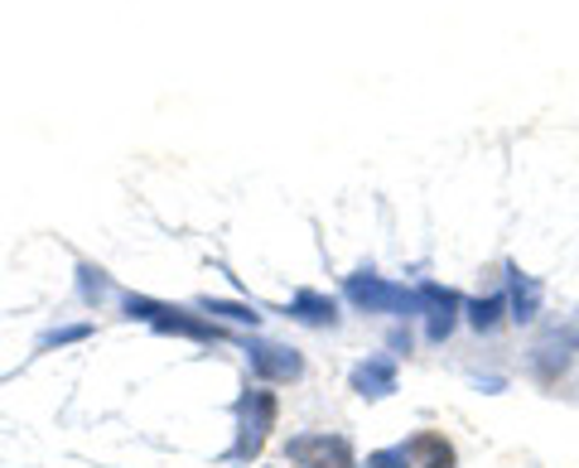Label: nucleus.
<instances>
[{
  "instance_id": "f257e3e1",
  "label": "nucleus",
  "mask_w": 579,
  "mask_h": 468,
  "mask_svg": "<svg viewBox=\"0 0 579 468\" xmlns=\"http://www.w3.org/2000/svg\"><path fill=\"white\" fill-rule=\"evenodd\" d=\"M343 295H348V305H357L363 314H392V319H406V314H420V295H416V291H406V285L382 281V275H372V271H357V275H348Z\"/></svg>"
},
{
  "instance_id": "f03ea898",
  "label": "nucleus",
  "mask_w": 579,
  "mask_h": 468,
  "mask_svg": "<svg viewBox=\"0 0 579 468\" xmlns=\"http://www.w3.org/2000/svg\"><path fill=\"white\" fill-rule=\"evenodd\" d=\"M275 430V391L266 387H252L237 401V445H232V459L252 464L261 449H266V439Z\"/></svg>"
},
{
  "instance_id": "7ed1b4c3",
  "label": "nucleus",
  "mask_w": 579,
  "mask_h": 468,
  "mask_svg": "<svg viewBox=\"0 0 579 468\" xmlns=\"http://www.w3.org/2000/svg\"><path fill=\"white\" fill-rule=\"evenodd\" d=\"M126 314L131 319H145L150 328H160V334H179V338H193V343H217V324L199 319V314L189 309H174V305H160V299H145V295H131L126 299Z\"/></svg>"
},
{
  "instance_id": "20e7f679",
  "label": "nucleus",
  "mask_w": 579,
  "mask_h": 468,
  "mask_svg": "<svg viewBox=\"0 0 579 468\" xmlns=\"http://www.w3.org/2000/svg\"><path fill=\"white\" fill-rule=\"evenodd\" d=\"M285 459L295 468H357L353 445L343 435H290L285 439Z\"/></svg>"
},
{
  "instance_id": "39448f33",
  "label": "nucleus",
  "mask_w": 579,
  "mask_h": 468,
  "mask_svg": "<svg viewBox=\"0 0 579 468\" xmlns=\"http://www.w3.org/2000/svg\"><path fill=\"white\" fill-rule=\"evenodd\" d=\"M416 295H420V314H425V338L445 343L454 334V324H459L464 299L454 295V291H445V285H435V281H425Z\"/></svg>"
},
{
  "instance_id": "423d86ee",
  "label": "nucleus",
  "mask_w": 579,
  "mask_h": 468,
  "mask_svg": "<svg viewBox=\"0 0 579 468\" xmlns=\"http://www.w3.org/2000/svg\"><path fill=\"white\" fill-rule=\"evenodd\" d=\"M246 357H252V372L261 381H299L305 377V357L295 348H285V343H252Z\"/></svg>"
},
{
  "instance_id": "0eeeda50",
  "label": "nucleus",
  "mask_w": 579,
  "mask_h": 468,
  "mask_svg": "<svg viewBox=\"0 0 579 468\" xmlns=\"http://www.w3.org/2000/svg\"><path fill=\"white\" fill-rule=\"evenodd\" d=\"M353 391L363 396V401H382V396L396 391V363L392 357H367V363L353 367Z\"/></svg>"
},
{
  "instance_id": "6e6552de",
  "label": "nucleus",
  "mask_w": 579,
  "mask_h": 468,
  "mask_svg": "<svg viewBox=\"0 0 579 468\" xmlns=\"http://www.w3.org/2000/svg\"><path fill=\"white\" fill-rule=\"evenodd\" d=\"M290 319L309 324V328H334L338 324V305L319 291H299L295 299H290Z\"/></svg>"
},
{
  "instance_id": "1a4fd4ad",
  "label": "nucleus",
  "mask_w": 579,
  "mask_h": 468,
  "mask_svg": "<svg viewBox=\"0 0 579 468\" xmlns=\"http://www.w3.org/2000/svg\"><path fill=\"white\" fill-rule=\"evenodd\" d=\"M406 454H410V464L420 459V468H454V445L445 435H435V430H425V435L410 439Z\"/></svg>"
},
{
  "instance_id": "9d476101",
  "label": "nucleus",
  "mask_w": 579,
  "mask_h": 468,
  "mask_svg": "<svg viewBox=\"0 0 579 468\" xmlns=\"http://www.w3.org/2000/svg\"><path fill=\"white\" fill-rule=\"evenodd\" d=\"M507 275H512V299H507V305H512V319L531 324L536 314H541V285H536L531 275H521V271H507Z\"/></svg>"
},
{
  "instance_id": "9b49d317",
  "label": "nucleus",
  "mask_w": 579,
  "mask_h": 468,
  "mask_svg": "<svg viewBox=\"0 0 579 468\" xmlns=\"http://www.w3.org/2000/svg\"><path fill=\"white\" fill-rule=\"evenodd\" d=\"M502 309H507V299H502V295L474 299V305H468V324H474L478 334H492V328H498V319H502Z\"/></svg>"
},
{
  "instance_id": "f8f14e48",
  "label": "nucleus",
  "mask_w": 579,
  "mask_h": 468,
  "mask_svg": "<svg viewBox=\"0 0 579 468\" xmlns=\"http://www.w3.org/2000/svg\"><path fill=\"white\" fill-rule=\"evenodd\" d=\"M203 309H209V314H223V319H232V324H252V328H256V319H261V314L242 309V305H227V299H203Z\"/></svg>"
},
{
  "instance_id": "ddd939ff",
  "label": "nucleus",
  "mask_w": 579,
  "mask_h": 468,
  "mask_svg": "<svg viewBox=\"0 0 579 468\" xmlns=\"http://www.w3.org/2000/svg\"><path fill=\"white\" fill-rule=\"evenodd\" d=\"M367 468H416V464H410V454H406V445H402V449H377V454H367Z\"/></svg>"
},
{
  "instance_id": "4468645a",
  "label": "nucleus",
  "mask_w": 579,
  "mask_h": 468,
  "mask_svg": "<svg viewBox=\"0 0 579 468\" xmlns=\"http://www.w3.org/2000/svg\"><path fill=\"white\" fill-rule=\"evenodd\" d=\"M78 275H82V299H88V305H96V299L106 295V275L92 271V266H82Z\"/></svg>"
},
{
  "instance_id": "2eb2a0df",
  "label": "nucleus",
  "mask_w": 579,
  "mask_h": 468,
  "mask_svg": "<svg viewBox=\"0 0 579 468\" xmlns=\"http://www.w3.org/2000/svg\"><path fill=\"white\" fill-rule=\"evenodd\" d=\"M92 334V324H73V328H53V334L39 338V348H53V343H78V338H88Z\"/></svg>"
},
{
  "instance_id": "dca6fc26",
  "label": "nucleus",
  "mask_w": 579,
  "mask_h": 468,
  "mask_svg": "<svg viewBox=\"0 0 579 468\" xmlns=\"http://www.w3.org/2000/svg\"><path fill=\"white\" fill-rule=\"evenodd\" d=\"M392 348H396V353H410V334H402V328H396V334H392Z\"/></svg>"
}]
</instances>
